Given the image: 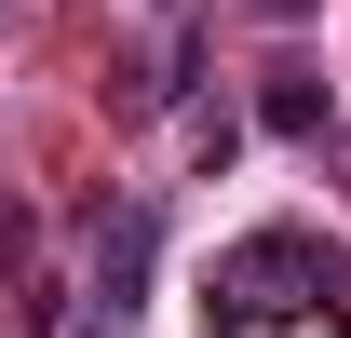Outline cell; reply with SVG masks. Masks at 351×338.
<instances>
[{"label":"cell","instance_id":"1","mask_svg":"<svg viewBox=\"0 0 351 338\" xmlns=\"http://www.w3.org/2000/svg\"><path fill=\"white\" fill-rule=\"evenodd\" d=\"M324 284H351L338 244H311V230H243V244L217 257V338H257V325H298V311H324Z\"/></svg>","mask_w":351,"mask_h":338},{"label":"cell","instance_id":"2","mask_svg":"<svg viewBox=\"0 0 351 338\" xmlns=\"http://www.w3.org/2000/svg\"><path fill=\"white\" fill-rule=\"evenodd\" d=\"M149 257H162V216H149V203H108V216H95V244H82V325H135Z\"/></svg>","mask_w":351,"mask_h":338},{"label":"cell","instance_id":"3","mask_svg":"<svg viewBox=\"0 0 351 338\" xmlns=\"http://www.w3.org/2000/svg\"><path fill=\"white\" fill-rule=\"evenodd\" d=\"M257 122H270V135H284V149H311V135L338 122V109H324V82H311V68H284V82H270V95H257Z\"/></svg>","mask_w":351,"mask_h":338}]
</instances>
